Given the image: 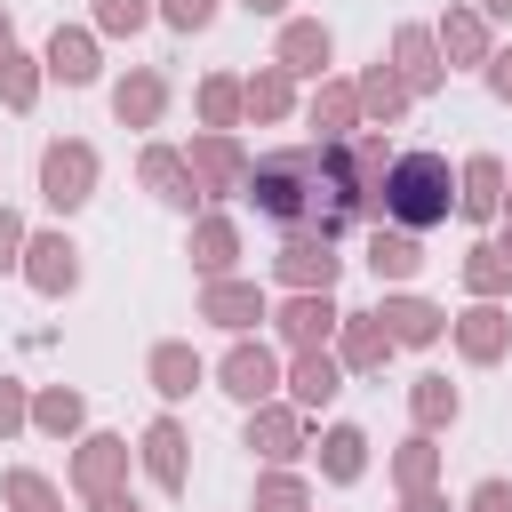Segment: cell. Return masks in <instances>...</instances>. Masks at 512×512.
<instances>
[{"label": "cell", "instance_id": "1", "mask_svg": "<svg viewBox=\"0 0 512 512\" xmlns=\"http://www.w3.org/2000/svg\"><path fill=\"white\" fill-rule=\"evenodd\" d=\"M448 208H456V176H448V160H440V152H400L392 176H384V224L432 232V224H448Z\"/></svg>", "mask_w": 512, "mask_h": 512}, {"label": "cell", "instance_id": "2", "mask_svg": "<svg viewBox=\"0 0 512 512\" xmlns=\"http://www.w3.org/2000/svg\"><path fill=\"white\" fill-rule=\"evenodd\" d=\"M40 200L48 208H88L96 200V144H80V136H56L48 152H40Z\"/></svg>", "mask_w": 512, "mask_h": 512}, {"label": "cell", "instance_id": "3", "mask_svg": "<svg viewBox=\"0 0 512 512\" xmlns=\"http://www.w3.org/2000/svg\"><path fill=\"white\" fill-rule=\"evenodd\" d=\"M184 160H192V176H200V192H208V200L248 192V152H240V136H232V128H200V136L184 144Z\"/></svg>", "mask_w": 512, "mask_h": 512}, {"label": "cell", "instance_id": "4", "mask_svg": "<svg viewBox=\"0 0 512 512\" xmlns=\"http://www.w3.org/2000/svg\"><path fill=\"white\" fill-rule=\"evenodd\" d=\"M216 376H224V392H232L240 408H256V400H272V392L288 384V376H280V352H272L264 336H232V352H224Z\"/></svg>", "mask_w": 512, "mask_h": 512}, {"label": "cell", "instance_id": "5", "mask_svg": "<svg viewBox=\"0 0 512 512\" xmlns=\"http://www.w3.org/2000/svg\"><path fill=\"white\" fill-rule=\"evenodd\" d=\"M272 328H280V344H288V352H312V344H328V336L344 328V312H336V296H328V288H288V304L272 312Z\"/></svg>", "mask_w": 512, "mask_h": 512}, {"label": "cell", "instance_id": "6", "mask_svg": "<svg viewBox=\"0 0 512 512\" xmlns=\"http://www.w3.org/2000/svg\"><path fill=\"white\" fill-rule=\"evenodd\" d=\"M448 336H456V352H464L472 368H488V360H504V352H512V312H504L496 296H472V312H456V320H448Z\"/></svg>", "mask_w": 512, "mask_h": 512}, {"label": "cell", "instance_id": "7", "mask_svg": "<svg viewBox=\"0 0 512 512\" xmlns=\"http://www.w3.org/2000/svg\"><path fill=\"white\" fill-rule=\"evenodd\" d=\"M272 272H280L288 288H336L344 256H336V240H328V232H288V240H280V256H272Z\"/></svg>", "mask_w": 512, "mask_h": 512}, {"label": "cell", "instance_id": "8", "mask_svg": "<svg viewBox=\"0 0 512 512\" xmlns=\"http://www.w3.org/2000/svg\"><path fill=\"white\" fill-rule=\"evenodd\" d=\"M120 480H128V440H120V432H88V440L72 448V496L96 504V496H112Z\"/></svg>", "mask_w": 512, "mask_h": 512}, {"label": "cell", "instance_id": "9", "mask_svg": "<svg viewBox=\"0 0 512 512\" xmlns=\"http://www.w3.org/2000/svg\"><path fill=\"white\" fill-rule=\"evenodd\" d=\"M136 176H144V192H152V200H168V208H184V216L208 200V192H200V176H192V160H184L176 144H144Z\"/></svg>", "mask_w": 512, "mask_h": 512}, {"label": "cell", "instance_id": "10", "mask_svg": "<svg viewBox=\"0 0 512 512\" xmlns=\"http://www.w3.org/2000/svg\"><path fill=\"white\" fill-rule=\"evenodd\" d=\"M200 320H216L224 336H248L256 320H272V304H264V288H256V280H232V272H224V280H208V288H200Z\"/></svg>", "mask_w": 512, "mask_h": 512}, {"label": "cell", "instance_id": "11", "mask_svg": "<svg viewBox=\"0 0 512 512\" xmlns=\"http://www.w3.org/2000/svg\"><path fill=\"white\" fill-rule=\"evenodd\" d=\"M248 448H256L264 464H296V456H304V408H296V400H288V408H280V400H256V408H248Z\"/></svg>", "mask_w": 512, "mask_h": 512}, {"label": "cell", "instance_id": "12", "mask_svg": "<svg viewBox=\"0 0 512 512\" xmlns=\"http://www.w3.org/2000/svg\"><path fill=\"white\" fill-rule=\"evenodd\" d=\"M392 72L408 80V96H432V88L448 80V56H440V32H424V24H400V32H392Z\"/></svg>", "mask_w": 512, "mask_h": 512}, {"label": "cell", "instance_id": "13", "mask_svg": "<svg viewBox=\"0 0 512 512\" xmlns=\"http://www.w3.org/2000/svg\"><path fill=\"white\" fill-rule=\"evenodd\" d=\"M24 280H32L40 296H72V288H80V248H72L64 232H32V240H24Z\"/></svg>", "mask_w": 512, "mask_h": 512}, {"label": "cell", "instance_id": "14", "mask_svg": "<svg viewBox=\"0 0 512 512\" xmlns=\"http://www.w3.org/2000/svg\"><path fill=\"white\" fill-rule=\"evenodd\" d=\"M192 440H184V424L176 416H152L144 424V440H136V456H144V472L168 488V496H184V480H192V456H184Z\"/></svg>", "mask_w": 512, "mask_h": 512}, {"label": "cell", "instance_id": "15", "mask_svg": "<svg viewBox=\"0 0 512 512\" xmlns=\"http://www.w3.org/2000/svg\"><path fill=\"white\" fill-rule=\"evenodd\" d=\"M400 344H392V328H384V312H344V328H336V360H344V376H368V368H384Z\"/></svg>", "mask_w": 512, "mask_h": 512}, {"label": "cell", "instance_id": "16", "mask_svg": "<svg viewBox=\"0 0 512 512\" xmlns=\"http://www.w3.org/2000/svg\"><path fill=\"white\" fill-rule=\"evenodd\" d=\"M328 56H336V40H328V24H320V16H288V24H280L272 64H288L296 80H320V72H328Z\"/></svg>", "mask_w": 512, "mask_h": 512}, {"label": "cell", "instance_id": "17", "mask_svg": "<svg viewBox=\"0 0 512 512\" xmlns=\"http://www.w3.org/2000/svg\"><path fill=\"white\" fill-rule=\"evenodd\" d=\"M504 176H512V168H504L496 152H472V160L456 168V216H472V224H488V216L504 208Z\"/></svg>", "mask_w": 512, "mask_h": 512}, {"label": "cell", "instance_id": "18", "mask_svg": "<svg viewBox=\"0 0 512 512\" xmlns=\"http://www.w3.org/2000/svg\"><path fill=\"white\" fill-rule=\"evenodd\" d=\"M336 392H344V360H336L328 344H312V352H296V360H288V400H296L304 416H312V408H328Z\"/></svg>", "mask_w": 512, "mask_h": 512}, {"label": "cell", "instance_id": "19", "mask_svg": "<svg viewBox=\"0 0 512 512\" xmlns=\"http://www.w3.org/2000/svg\"><path fill=\"white\" fill-rule=\"evenodd\" d=\"M160 112H168V72L136 64V72L112 88V120H120V128H160Z\"/></svg>", "mask_w": 512, "mask_h": 512}, {"label": "cell", "instance_id": "20", "mask_svg": "<svg viewBox=\"0 0 512 512\" xmlns=\"http://www.w3.org/2000/svg\"><path fill=\"white\" fill-rule=\"evenodd\" d=\"M368 264H376V280L408 288V280L424 272V240H416L408 224H376V232H368Z\"/></svg>", "mask_w": 512, "mask_h": 512}, {"label": "cell", "instance_id": "21", "mask_svg": "<svg viewBox=\"0 0 512 512\" xmlns=\"http://www.w3.org/2000/svg\"><path fill=\"white\" fill-rule=\"evenodd\" d=\"M48 80H64V88H88L104 64H96V32H80V24H56V40H48Z\"/></svg>", "mask_w": 512, "mask_h": 512}, {"label": "cell", "instance_id": "22", "mask_svg": "<svg viewBox=\"0 0 512 512\" xmlns=\"http://www.w3.org/2000/svg\"><path fill=\"white\" fill-rule=\"evenodd\" d=\"M184 256H192V272H200V280H224V272H232V256H240V224H232V216H200V224H192V240H184Z\"/></svg>", "mask_w": 512, "mask_h": 512}, {"label": "cell", "instance_id": "23", "mask_svg": "<svg viewBox=\"0 0 512 512\" xmlns=\"http://www.w3.org/2000/svg\"><path fill=\"white\" fill-rule=\"evenodd\" d=\"M376 312H384L392 344H440V328H448V312H440V304H424V296H408V288H392Z\"/></svg>", "mask_w": 512, "mask_h": 512}, {"label": "cell", "instance_id": "24", "mask_svg": "<svg viewBox=\"0 0 512 512\" xmlns=\"http://www.w3.org/2000/svg\"><path fill=\"white\" fill-rule=\"evenodd\" d=\"M440 56H448V64H488V56H496L488 8H448V16H440Z\"/></svg>", "mask_w": 512, "mask_h": 512}, {"label": "cell", "instance_id": "25", "mask_svg": "<svg viewBox=\"0 0 512 512\" xmlns=\"http://www.w3.org/2000/svg\"><path fill=\"white\" fill-rule=\"evenodd\" d=\"M352 88H360V128H392V120L408 112V80H400L392 64H368Z\"/></svg>", "mask_w": 512, "mask_h": 512}, {"label": "cell", "instance_id": "26", "mask_svg": "<svg viewBox=\"0 0 512 512\" xmlns=\"http://www.w3.org/2000/svg\"><path fill=\"white\" fill-rule=\"evenodd\" d=\"M144 376H152V392H160V400H184V392H192V384H200L208 368H200V352H192L184 336H168V344H152Z\"/></svg>", "mask_w": 512, "mask_h": 512}, {"label": "cell", "instance_id": "27", "mask_svg": "<svg viewBox=\"0 0 512 512\" xmlns=\"http://www.w3.org/2000/svg\"><path fill=\"white\" fill-rule=\"evenodd\" d=\"M304 120L320 128V144H344V136L360 128V88H352V80H320V96H312Z\"/></svg>", "mask_w": 512, "mask_h": 512}, {"label": "cell", "instance_id": "28", "mask_svg": "<svg viewBox=\"0 0 512 512\" xmlns=\"http://www.w3.org/2000/svg\"><path fill=\"white\" fill-rule=\"evenodd\" d=\"M360 472H368V432H360V424H328V432H320V480L352 488Z\"/></svg>", "mask_w": 512, "mask_h": 512}, {"label": "cell", "instance_id": "29", "mask_svg": "<svg viewBox=\"0 0 512 512\" xmlns=\"http://www.w3.org/2000/svg\"><path fill=\"white\" fill-rule=\"evenodd\" d=\"M248 88V120H288L296 112V72L288 64H256V80H240Z\"/></svg>", "mask_w": 512, "mask_h": 512}, {"label": "cell", "instance_id": "30", "mask_svg": "<svg viewBox=\"0 0 512 512\" xmlns=\"http://www.w3.org/2000/svg\"><path fill=\"white\" fill-rule=\"evenodd\" d=\"M32 424H40L48 440H72V432L88 424V400H80L72 384H48V392H32Z\"/></svg>", "mask_w": 512, "mask_h": 512}, {"label": "cell", "instance_id": "31", "mask_svg": "<svg viewBox=\"0 0 512 512\" xmlns=\"http://www.w3.org/2000/svg\"><path fill=\"white\" fill-rule=\"evenodd\" d=\"M248 120V88L232 72H208L200 80V128H240Z\"/></svg>", "mask_w": 512, "mask_h": 512}, {"label": "cell", "instance_id": "32", "mask_svg": "<svg viewBox=\"0 0 512 512\" xmlns=\"http://www.w3.org/2000/svg\"><path fill=\"white\" fill-rule=\"evenodd\" d=\"M40 80H48L40 56H24V48L0 56V104H8V112H32V104H40Z\"/></svg>", "mask_w": 512, "mask_h": 512}, {"label": "cell", "instance_id": "33", "mask_svg": "<svg viewBox=\"0 0 512 512\" xmlns=\"http://www.w3.org/2000/svg\"><path fill=\"white\" fill-rule=\"evenodd\" d=\"M408 416H416V432L456 424V384H448V376H416V384H408Z\"/></svg>", "mask_w": 512, "mask_h": 512}, {"label": "cell", "instance_id": "34", "mask_svg": "<svg viewBox=\"0 0 512 512\" xmlns=\"http://www.w3.org/2000/svg\"><path fill=\"white\" fill-rule=\"evenodd\" d=\"M432 480H440V448H432V432L400 440V456H392V488L416 496V488H432Z\"/></svg>", "mask_w": 512, "mask_h": 512}, {"label": "cell", "instance_id": "35", "mask_svg": "<svg viewBox=\"0 0 512 512\" xmlns=\"http://www.w3.org/2000/svg\"><path fill=\"white\" fill-rule=\"evenodd\" d=\"M464 288H472V296H504V288H512V256H504L496 240L464 248Z\"/></svg>", "mask_w": 512, "mask_h": 512}, {"label": "cell", "instance_id": "36", "mask_svg": "<svg viewBox=\"0 0 512 512\" xmlns=\"http://www.w3.org/2000/svg\"><path fill=\"white\" fill-rule=\"evenodd\" d=\"M0 496H8V512H64L56 480H48V472H32V464H16V472L0 480Z\"/></svg>", "mask_w": 512, "mask_h": 512}, {"label": "cell", "instance_id": "37", "mask_svg": "<svg viewBox=\"0 0 512 512\" xmlns=\"http://www.w3.org/2000/svg\"><path fill=\"white\" fill-rule=\"evenodd\" d=\"M256 512H312V488H304L288 464H272V472L256 480Z\"/></svg>", "mask_w": 512, "mask_h": 512}, {"label": "cell", "instance_id": "38", "mask_svg": "<svg viewBox=\"0 0 512 512\" xmlns=\"http://www.w3.org/2000/svg\"><path fill=\"white\" fill-rule=\"evenodd\" d=\"M152 16H160L152 0H96V32H120V40H128V32H144Z\"/></svg>", "mask_w": 512, "mask_h": 512}, {"label": "cell", "instance_id": "39", "mask_svg": "<svg viewBox=\"0 0 512 512\" xmlns=\"http://www.w3.org/2000/svg\"><path fill=\"white\" fill-rule=\"evenodd\" d=\"M24 424H32V392H24L16 376H0V440H8V432H24Z\"/></svg>", "mask_w": 512, "mask_h": 512}, {"label": "cell", "instance_id": "40", "mask_svg": "<svg viewBox=\"0 0 512 512\" xmlns=\"http://www.w3.org/2000/svg\"><path fill=\"white\" fill-rule=\"evenodd\" d=\"M160 24H176V32H208V24H216V0H160Z\"/></svg>", "mask_w": 512, "mask_h": 512}, {"label": "cell", "instance_id": "41", "mask_svg": "<svg viewBox=\"0 0 512 512\" xmlns=\"http://www.w3.org/2000/svg\"><path fill=\"white\" fill-rule=\"evenodd\" d=\"M24 240H32V232H24V216H16V208H0V272H24Z\"/></svg>", "mask_w": 512, "mask_h": 512}, {"label": "cell", "instance_id": "42", "mask_svg": "<svg viewBox=\"0 0 512 512\" xmlns=\"http://www.w3.org/2000/svg\"><path fill=\"white\" fill-rule=\"evenodd\" d=\"M464 512H512V480H480V488L464 496Z\"/></svg>", "mask_w": 512, "mask_h": 512}, {"label": "cell", "instance_id": "43", "mask_svg": "<svg viewBox=\"0 0 512 512\" xmlns=\"http://www.w3.org/2000/svg\"><path fill=\"white\" fill-rule=\"evenodd\" d=\"M480 72H488V88H496V104H512V48H496V56L480 64Z\"/></svg>", "mask_w": 512, "mask_h": 512}, {"label": "cell", "instance_id": "44", "mask_svg": "<svg viewBox=\"0 0 512 512\" xmlns=\"http://www.w3.org/2000/svg\"><path fill=\"white\" fill-rule=\"evenodd\" d=\"M400 512H448V496H432V488H416V496H400Z\"/></svg>", "mask_w": 512, "mask_h": 512}, {"label": "cell", "instance_id": "45", "mask_svg": "<svg viewBox=\"0 0 512 512\" xmlns=\"http://www.w3.org/2000/svg\"><path fill=\"white\" fill-rule=\"evenodd\" d=\"M88 512H144V504H136V496H128V488H112V496H96V504H88Z\"/></svg>", "mask_w": 512, "mask_h": 512}, {"label": "cell", "instance_id": "46", "mask_svg": "<svg viewBox=\"0 0 512 512\" xmlns=\"http://www.w3.org/2000/svg\"><path fill=\"white\" fill-rule=\"evenodd\" d=\"M240 8H248V16H280L288 0H240Z\"/></svg>", "mask_w": 512, "mask_h": 512}, {"label": "cell", "instance_id": "47", "mask_svg": "<svg viewBox=\"0 0 512 512\" xmlns=\"http://www.w3.org/2000/svg\"><path fill=\"white\" fill-rule=\"evenodd\" d=\"M8 48H16V40H8V8H0V56H8Z\"/></svg>", "mask_w": 512, "mask_h": 512}, {"label": "cell", "instance_id": "48", "mask_svg": "<svg viewBox=\"0 0 512 512\" xmlns=\"http://www.w3.org/2000/svg\"><path fill=\"white\" fill-rule=\"evenodd\" d=\"M480 8H488V16H512V0H480Z\"/></svg>", "mask_w": 512, "mask_h": 512}, {"label": "cell", "instance_id": "49", "mask_svg": "<svg viewBox=\"0 0 512 512\" xmlns=\"http://www.w3.org/2000/svg\"><path fill=\"white\" fill-rule=\"evenodd\" d=\"M496 248H504V256H512V224H504V240H496Z\"/></svg>", "mask_w": 512, "mask_h": 512}, {"label": "cell", "instance_id": "50", "mask_svg": "<svg viewBox=\"0 0 512 512\" xmlns=\"http://www.w3.org/2000/svg\"><path fill=\"white\" fill-rule=\"evenodd\" d=\"M504 208H512V176H504Z\"/></svg>", "mask_w": 512, "mask_h": 512}]
</instances>
